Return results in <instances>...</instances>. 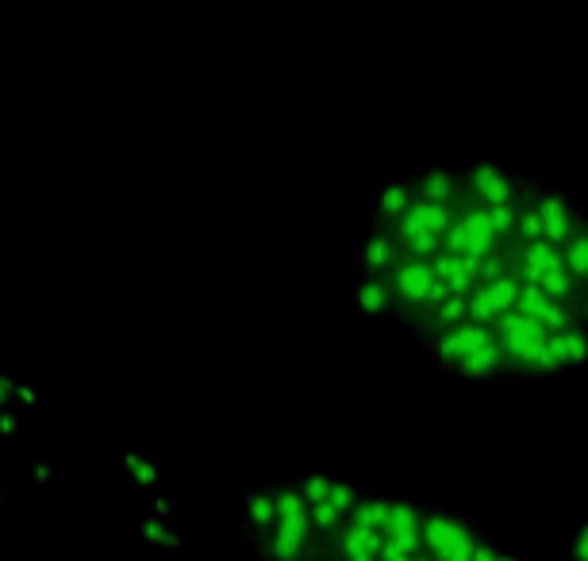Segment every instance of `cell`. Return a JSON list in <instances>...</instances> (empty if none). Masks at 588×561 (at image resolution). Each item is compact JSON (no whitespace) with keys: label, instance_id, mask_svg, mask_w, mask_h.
Listing matches in <instances>:
<instances>
[{"label":"cell","instance_id":"6da1fadb","mask_svg":"<svg viewBox=\"0 0 588 561\" xmlns=\"http://www.w3.org/2000/svg\"><path fill=\"white\" fill-rule=\"evenodd\" d=\"M554 346H558V358H562V373H577L588 377V323L577 319L562 331H554Z\"/></svg>","mask_w":588,"mask_h":561},{"label":"cell","instance_id":"7a4b0ae2","mask_svg":"<svg viewBox=\"0 0 588 561\" xmlns=\"http://www.w3.org/2000/svg\"><path fill=\"white\" fill-rule=\"evenodd\" d=\"M562 262H565V269H569V273L588 289V223L562 246Z\"/></svg>","mask_w":588,"mask_h":561},{"label":"cell","instance_id":"3957f363","mask_svg":"<svg viewBox=\"0 0 588 561\" xmlns=\"http://www.w3.org/2000/svg\"><path fill=\"white\" fill-rule=\"evenodd\" d=\"M8 435H12V385H8V377L0 373V469H4V446H8Z\"/></svg>","mask_w":588,"mask_h":561},{"label":"cell","instance_id":"277c9868","mask_svg":"<svg viewBox=\"0 0 588 561\" xmlns=\"http://www.w3.org/2000/svg\"><path fill=\"white\" fill-rule=\"evenodd\" d=\"M565 561H588V515L581 519V527L569 538V550H565Z\"/></svg>","mask_w":588,"mask_h":561},{"label":"cell","instance_id":"5b68a950","mask_svg":"<svg viewBox=\"0 0 588 561\" xmlns=\"http://www.w3.org/2000/svg\"><path fill=\"white\" fill-rule=\"evenodd\" d=\"M496 561H523V558H519L515 550H508V546H500V550H496Z\"/></svg>","mask_w":588,"mask_h":561},{"label":"cell","instance_id":"8992f818","mask_svg":"<svg viewBox=\"0 0 588 561\" xmlns=\"http://www.w3.org/2000/svg\"><path fill=\"white\" fill-rule=\"evenodd\" d=\"M577 312H581V319L588 323V289H585V296H581V304H577Z\"/></svg>","mask_w":588,"mask_h":561}]
</instances>
